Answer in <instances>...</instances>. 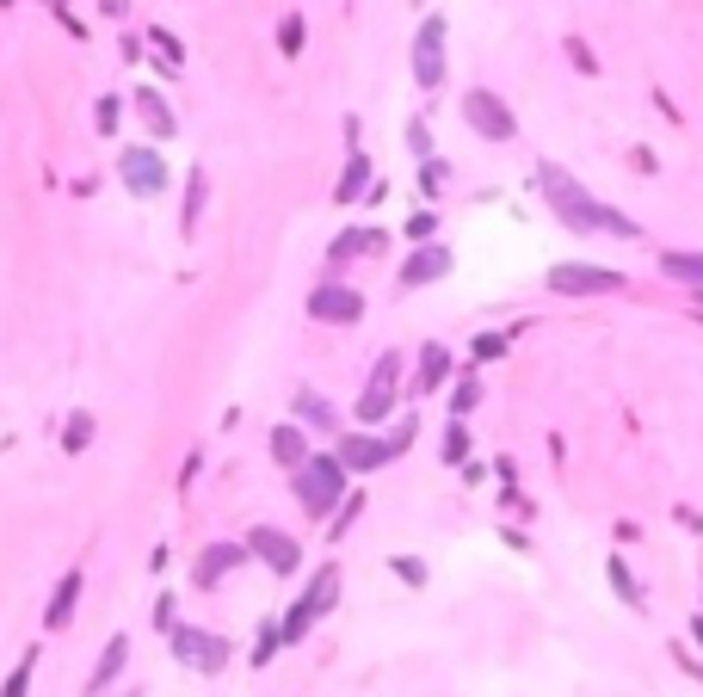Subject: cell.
<instances>
[{"label":"cell","mask_w":703,"mask_h":697,"mask_svg":"<svg viewBox=\"0 0 703 697\" xmlns=\"http://www.w3.org/2000/svg\"><path fill=\"white\" fill-rule=\"evenodd\" d=\"M537 186H543V198H549V210L562 216V223L574 229V235H599V229H611V235H636V223L629 216H617V210H605L599 198H592L580 179L568 173V167H555V161H537Z\"/></svg>","instance_id":"obj_1"},{"label":"cell","mask_w":703,"mask_h":697,"mask_svg":"<svg viewBox=\"0 0 703 697\" xmlns=\"http://www.w3.org/2000/svg\"><path fill=\"white\" fill-rule=\"evenodd\" d=\"M340 586H346V568H340V562H321V568L309 574V586H303V593L290 599V611L278 617L284 648H296V642H303V636L315 630V623H321L333 605H340Z\"/></svg>","instance_id":"obj_2"},{"label":"cell","mask_w":703,"mask_h":697,"mask_svg":"<svg viewBox=\"0 0 703 697\" xmlns=\"http://www.w3.org/2000/svg\"><path fill=\"white\" fill-rule=\"evenodd\" d=\"M346 482H352V469L340 463V451H315L303 469L290 475V488H296V500H303L309 519H333L340 500H346Z\"/></svg>","instance_id":"obj_3"},{"label":"cell","mask_w":703,"mask_h":697,"mask_svg":"<svg viewBox=\"0 0 703 697\" xmlns=\"http://www.w3.org/2000/svg\"><path fill=\"white\" fill-rule=\"evenodd\" d=\"M395 401H401V352H383L377 364H370V377H364L358 401H352V420H358V432L383 426V420L395 414Z\"/></svg>","instance_id":"obj_4"},{"label":"cell","mask_w":703,"mask_h":697,"mask_svg":"<svg viewBox=\"0 0 703 697\" xmlns=\"http://www.w3.org/2000/svg\"><path fill=\"white\" fill-rule=\"evenodd\" d=\"M173 642V660H179V667H192V673H222V667H229V654H235V642L229 636H216V630H198V623H179V630L167 636Z\"/></svg>","instance_id":"obj_5"},{"label":"cell","mask_w":703,"mask_h":697,"mask_svg":"<svg viewBox=\"0 0 703 697\" xmlns=\"http://www.w3.org/2000/svg\"><path fill=\"white\" fill-rule=\"evenodd\" d=\"M463 124H469L475 136H488V142H512V136H518L512 105H506L500 93H488V87H469V93H463Z\"/></svg>","instance_id":"obj_6"},{"label":"cell","mask_w":703,"mask_h":697,"mask_svg":"<svg viewBox=\"0 0 703 697\" xmlns=\"http://www.w3.org/2000/svg\"><path fill=\"white\" fill-rule=\"evenodd\" d=\"M241 543H247V556H259L278 580H290L296 568H303V543H296L290 531H278V525H253Z\"/></svg>","instance_id":"obj_7"},{"label":"cell","mask_w":703,"mask_h":697,"mask_svg":"<svg viewBox=\"0 0 703 697\" xmlns=\"http://www.w3.org/2000/svg\"><path fill=\"white\" fill-rule=\"evenodd\" d=\"M543 284L555 297H605V290H623V272H611V266H549Z\"/></svg>","instance_id":"obj_8"},{"label":"cell","mask_w":703,"mask_h":697,"mask_svg":"<svg viewBox=\"0 0 703 697\" xmlns=\"http://www.w3.org/2000/svg\"><path fill=\"white\" fill-rule=\"evenodd\" d=\"M118 173H124V186L136 198H155L167 186V161H161V149H148V142H136V149L118 155Z\"/></svg>","instance_id":"obj_9"},{"label":"cell","mask_w":703,"mask_h":697,"mask_svg":"<svg viewBox=\"0 0 703 697\" xmlns=\"http://www.w3.org/2000/svg\"><path fill=\"white\" fill-rule=\"evenodd\" d=\"M414 81L432 93L444 81V13H432L420 31H414Z\"/></svg>","instance_id":"obj_10"},{"label":"cell","mask_w":703,"mask_h":697,"mask_svg":"<svg viewBox=\"0 0 703 697\" xmlns=\"http://www.w3.org/2000/svg\"><path fill=\"white\" fill-rule=\"evenodd\" d=\"M309 315L321 321V327H352L358 315H364V297L352 284H321L315 297H309Z\"/></svg>","instance_id":"obj_11"},{"label":"cell","mask_w":703,"mask_h":697,"mask_svg":"<svg viewBox=\"0 0 703 697\" xmlns=\"http://www.w3.org/2000/svg\"><path fill=\"white\" fill-rule=\"evenodd\" d=\"M81 593H87V568H68V574L56 580L50 605H44V630H50V636L74 623V611H81Z\"/></svg>","instance_id":"obj_12"},{"label":"cell","mask_w":703,"mask_h":697,"mask_svg":"<svg viewBox=\"0 0 703 697\" xmlns=\"http://www.w3.org/2000/svg\"><path fill=\"white\" fill-rule=\"evenodd\" d=\"M241 562H247V543H210L204 556L192 562V586L210 593V586H222V574H235Z\"/></svg>","instance_id":"obj_13"},{"label":"cell","mask_w":703,"mask_h":697,"mask_svg":"<svg viewBox=\"0 0 703 697\" xmlns=\"http://www.w3.org/2000/svg\"><path fill=\"white\" fill-rule=\"evenodd\" d=\"M340 463H346L352 475H370V469H383V463H395V457H389V438H377V432H346V438H340Z\"/></svg>","instance_id":"obj_14"},{"label":"cell","mask_w":703,"mask_h":697,"mask_svg":"<svg viewBox=\"0 0 703 697\" xmlns=\"http://www.w3.org/2000/svg\"><path fill=\"white\" fill-rule=\"evenodd\" d=\"M266 445H272V463H278V469H290V475L315 457V451H309V426H296V420H278Z\"/></svg>","instance_id":"obj_15"},{"label":"cell","mask_w":703,"mask_h":697,"mask_svg":"<svg viewBox=\"0 0 703 697\" xmlns=\"http://www.w3.org/2000/svg\"><path fill=\"white\" fill-rule=\"evenodd\" d=\"M124 667H130V636H111L99 648V667L87 673V697H111V685L124 679Z\"/></svg>","instance_id":"obj_16"},{"label":"cell","mask_w":703,"mask_h":697,"mask_svg":"<svg viewBox=\"0 0 703 697\" xmlns=\"http://www.w3.org/2000/svg\"><path fill=\"white\" fill-rule=\"evenodd\" d=\"M444 272H451V247H420V253H407V260H401V284L407 290H420V284H432V278H444Z\"/></svg>","instance_id":"obj_17"},{"label":"cell","mask_w":703,"mask_h":697,"mask_svg":"<svg viewBox=\"0 0 703 697\" xmlns=\"http://www.w3.org/2000/svg\"><path fill=\"white\" fill-rule=\"evenodd\" d=\"M290 420H296V426H315V432H333V426H340V414H333V401H327L321 389H309V383L290 395Z\"/></svg>","instance_id":"obj_18"},{"label":"cell","mask_w":703,"mask_h":697,"mask_svg":"<svg viewBox=\"0 0 703 697\" xmlns=\"http://www.w3.org/2000/svg\"><path fill=\"white\" fill-rule=\"evenodd\" d=\"M451 346H438V340H426L420 346V377H414V395H432L438 383H451Z\"/></svg>","instance_id":"obj_19"},{"label":"cell","mask_w":703,"mask_h":697,"mask_svg":"<svg viewBox=\"0 0 703 697\" xmlns=\"http://www.w3.org/2000/svg\"><path fill=\"white\" fill-rule=\"evenodd\" d=\"M383 247H389V235H383V229H346V235H333L327 260H333V266H346V260H358V253H383Z\"/></svg>","instance_id":"obj_20"},{"label":"cell","mask_w":703,"mask_h":697,"mask_svg":"<svg viewBox=\"0 0 703 697\" xmlns=\"http://www.w3.org/2000/svg\"><path fill=\"white\" fill-rule=\"evenodd\" d=\"M605 580H611V593H617V599H623L629 611H642V599H648V593H642V580H636V568H629L623 556H605Z\"/></svg>","instance_id":"obj_21"},{"label":"cell","mask_w":703,"mask_h":697,"mask_svg":"<svg viewBox=\"0 0 703 697\" xmlns=\"http://www.w3.org/2000/svg\"><path fill=\"white\" fill-rule=\"evenodd\" d=\"M136 112H142V124L155 130V136H173V130H179L173 112H167V99H161L155 87H136Z\"/></svg>","instance_id":"obj_22"},{"label":"cell","mask_w":703,"mask_h":697,"mask_svg":"<svg viewBox=\"0 0 703 697\" xmlns=\"http://www.w3.org/2000/svg\"><path fill=\"white\" fill-rule=\"evenodd\" d=\"M278 648H284V630H278V617H266L253 630V648H247V667H272L278 660Z\"/></svg>","instance_id":"obj_23"},{"label":"cell","mask_w":703,"mask_h":697,"mask_svg":"<svg viewBox=\"0 0 703 697\" xmlns=\"http://www.w3.org/2000/svg\"><path fill=\"white\" fill-rule=\"evenodd\" d=\"M87 445H93V408H74V414H68V426H62V451H68V457H81Z\"/></svg>","instance_id":"obj_24"},{"label":"cell","mask_w":703,"mask_h":697,"mask_svg":"<svg viewBox=\"0 0 703 697\" xmlns=\"http://www.w3.org/2000/svg\"><path fill=\"white\" fill-rule=\"evenodd\" d=\"M204 192H210V179H204V167H192V179H185V216H179V229L192 235L198 229V216H204Z\"/></svg>","instance_id":"obj_25"},{"label":"cell","mask_w":703,"mask_h":697,"mask_svg":"<svg viewBox=\"0 0 703 697\" xmlns=\"http://www.w3.org/2000/svg\"><path fill=\"white\" fill-rule=\"evenodd\" d=\"M37 660H44V648H25V654H19V667L0 679V697H25V691H31V673H37Z\"/></svg>","instance_id":"obj_26"},{"label":"cell","mask_w":703,"mask_h":697,"mask_svg":"<svg viewBox=\"0 0 703 697\" xmlns=\"http://www.w3.org/2000/svg\"><path fill=\"white\" fill-rule=\"evenodd\" d=\"M364 186H370V155H352L346 173H340V192H333V198H340V204H358Z\"/></svg>","instance_id":"obj_27"},{"label":"cell","mask_w":703,"mask_h":697,"mask_svg":"<svg viewBox=\"0 0 703 697\" xmlns=\"http://www.w3.org/2000/svg\"><path fill=\"white\" fill-rule=\"evenodd\" d=\"M660 272H666V278H685V284L703 290V253H660Z\"/></svg>","instance_id":"obj_28"},{"label":"cell","mask_w":703,"mask_h":697,"mask_svg":"<svg viewBox=\"0 0 703 697\" xmlns=\"http://www.w3.org/2000/svg\"><path fill=\"white\" fill-rule=\"evenodd\" d=\"M481 408V377L469 371V377H457V389H451V420H469Z\"/></svg>","instance_id":"obj_29"},{"label":"cell","mask_w":703,"mask_h":697,"mask_svg":"<svg viewBox=\"0 0 703 697\" xmlns=\"http://www.w3.org/2000/svg\"><path fill=\"white\" fill-rule=\"evenodd\" d=\"M506 346H512V334H475V346H469V371H481V364L506 358Z\"/></svg>","instance_id":"obj_30"},{"label":"cell","mask_w":703,"mask_h":697,"mask_svg":"<svg viewBox=\"0 0 703 697\" xmlns=\"http://www.w3.org/2000/svg\"><path fill=\"white\" fill-rule=\"evenodd\" d=\"M444 463H451V469H463V463H469V426H463V420L444 426Z\"/></svg>","instance_id":"obj_31"},{"label":"cell","mask_w":703,"mask_h":697,"mask_svg":"<svg viewBox=\"0 0 703 697\" xmlns=\"http://www.w3.org/2000/svg\"><path fill=\"white\" fill-rule=\"evenodd\" d=\"M358 512H364V494H346V500H340V512H333V519H327V537L340 543V537H346V531L358 525Z\"/></svg>","instance_id":"obj_32"},{"label":"cell","mask_w":703,"mask_h":697,"mask_svg":"<svg viewBox=\"0 0 703 697\" xmlns=\"http://www.w3.org/2000/svg\"><path fill=\"white\" fill-rule=\"evenodd\" d=\"M414 438H420V420H414V414H401V420H395V432H389V457H401L407 445H414Z\"/></svg>","instance_id":"obj_33"},{"label":"cell","mask_w":703,"mask_h":697,"mask_svg":"<svg viewBox=\"0 0 703 697\" xmlns=\"http://www.w3.org/2000/svg\"><path fill=\"white\" fill-rule=\"evenodd\" d=\"M278 50H284V56H296V50H303V13H290V19L278 25Z\"/></svg>","instance_id":"obj_34"},{"label":"cell","mask_w":703,"mask_h":697,"mask_svg":"<svg viewBox=\"0 0 703 697\" xmlns=\"http://www.w3.org/2000/svg\"><path fill=\"white\" fill-rule=\"evenodd\" d=\"M389 568H395L407 586H426V562H420V556H389Z\"/></svg>","instance_id":"obj_35"},{"label":"cell","mask_w":703,"mask_h":697,"mask_svg":"<svg viewBox=\"0 0 703 697\" xmlns=\"http://www.w3.org/2000/svg\"><path fill=\"white\" fill-rule=\"evenodd\" d=\"M155 630H167V636L179 630V599H173V593H161V599H155Z\"/></svg>","instance_id":"obj_36"},{"label":"cell","mask_w":703,"mask_h":697,"mask_svg":"<svg viewBox=\"0 0 703 697\" xmlns=\"http://www.w3.org/2000/svg\"><path fill=\"white\" fill-rule=\"evenodd\" d=\"M407 149H414L420 161H432V136H426V124H420V118L407 124Z\"/></svg>","instance_id":"obj_37"},{"label":"cell","mask_w":703,"mask_h":697,"mask_svg":"<svg viewBox=\"0 0 703 697\" xmlns=\"http://www.w3.org/2000/svg\"><path fill=\"white\" fill-rule=\"evenodd\" d=\"M568 56H574V68H580V75H599V62H592V50H586L580 38H568Z\"/></svg>","instance_id":"obj_38"},{"label":"cell","mask_w":703,"mask_h":697,"mask_svg":"<svg viewBox=\"0 0 703 697\" xmlns=\"http://www.w3.org/2000/svg\"><path fill=\"white\" fill-rule=\"evenodd\" d=\"M432 229H438V216H432V210H420V216H407V235H414V241H426Z\"/></svg>","instance_id":"obj_39"},{"label":"cell","mask_w":703,"mask_h":697,"mask_svg":"<svg viewBox=\"0 0 703 697\" xmlns=\"http://www.w3.org/2000/svg\"><path fill=\"white\" fill-rule=\"evenodd\" d=\"M420 186H426V192H438V186H444V161H438V155L420 167Z\"/></svg>","instance_id":"obj_40"},{"label":"cell","mask_w":703,"mask_h":697,"mask_svg":"<svg viewBox=\"0 0 703 697\" xmlns=\"http://www.w3.org/2000/svg\"><path fill=\"white\" fill-rule=\"evenodd\" d=\"M118 112H124L118 99H99V118H93V124H99V130H118Z\"/></svg>","instance_id":"obj_41"},{"label":"cell","mask_w":703,"mask_h":697,"mask_svg":"<svg viewBox=\"0 0 703 697\" xmlns=\"http://www.w3.org/2000/svg\"><path fill=\"white\" fill-rule=\"evenodd\" d=\"M198 469H204V451H192V457L179 463V488H192V482H198Z\"/></svg>","instance_id":"obj_42"},{"label":"cell","mask_w":703,"mask_h":697,"mask_svg":"<svg viewBox=\"0 0 703 697\" xmlns=\"http://www.w3.org/2000/svg\"><path fill=\"white\" fill-rule=\"evenodd\" d=\"M500 506H512V512H518V519H531V512H537V506H531L525 494H518V488H506V500H500Z\"/></svg>","instance_id":"obj_43"},{"label":"cell","mask_w":703,"mask_h":697,"mask_svg":"<svg viewBox=\"0 0 703 697\" xmlns=\"http://www.w3.org/2000/svg\"><path fill=\"white\" fill-rule=\"evenodd\" d=\"M691 636H697V642H703V611H697V617H691Z\"/></svg>","instance_id":"obj_44"},{"label":"cell","mask_w":703,"mask_h":697,"mask_svg":"<svg viewBox=\"0 0 703 697\" xmlns=\"http://www.w3.org/2000/svg\"><path fill=\"white\" fill-rule=\"evenodd\" d=\"M118 697H142V685H124V691H118Z\"/></svg>","instance_id":"obj_45"},{"label":"cell","mask_w":703,"mask_h":697,"mask_svg":"<svg viewBox=\"0 0 703 697\" xmlns=\"http://www.w3.org/2000/svg\"><path fill=\"white\" fill-rule=\"evenodd\" d=\"M697 315H703V290H697Z\"/></svg>","instance_id":"obj_46"}]
</instances>
